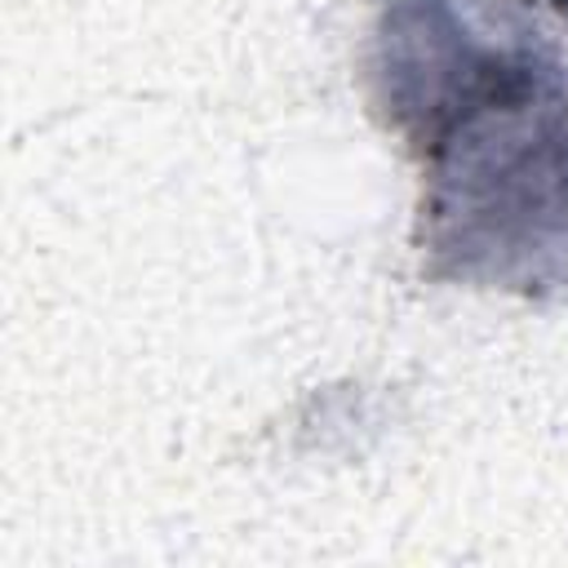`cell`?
<instances>
[{
    "mask_svg": "<svg viewBox=\"0 0 568 568\" xmlns=\"http://www.w3.org/2000/svg\"><path fill=\"white\" fill-rule=\"evenodd\" d=\"M555 4H568V0H555Z\"/></svg>",
    "mask_w": 568,
    "mask_h": 568,
    "instance_id": "1",
    "label": "cell"
}]
</instances>
